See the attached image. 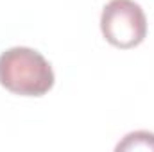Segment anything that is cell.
Returning <instances> with one entry per match:
<instances>
[{"label":"cell","mask_w":154,"mask_h":152,"mask_svg":"<svg viewBox=\"0 0 154 152\" xmlns=\"http://www.w3.org/2000/svg\"><path fill=\"white\" fill-rule=\"evenodd\" d=\"M54 70L38 50L13 47L0 54V86L22 97H43L54 86Z\"/></svg>","instance_id":"obj_1"},{"label":"cell","mask_w":154,"mask_h":152,"mask_svg":"<svg viewBox=\"0 0 154 152\" xmlns=\"http://www.w3.org/2000/svg\"><path fill=\"white\" fill-rule=\"evenodd\" d=\"M100 31L109 45L134 48L147 36L145 13L134 0H109L100 14Z\"/></svg>","instance_id":"obj_2"},{"label":"cell","mask_w":154,"mask_h":152,"mask_svg":"<svg viewBox=\"0 0 154 152\" xmlns=\"http://www.w3.org/2000/svg\"><path fill=\"white\" fill-rule=\"evenodd\" d=\"M136 149H145L154 150V134L149 131H136L131 132L124 138L122 143L116 145V150H136Z\"/></svg>","instance_id":"obj_3"}]
</instances>
